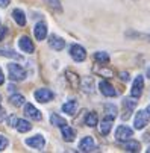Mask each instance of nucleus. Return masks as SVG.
<instances>
[{"label": "nucleus", "instance_id": "nucleus-3", "mask_svg": "<svg viewBox=\"0 0 150 153\" xmlns=\"http://www.w3.org/2000/svg\"><path fill=\"white\" fill-rule=\"evenodd\" d=\"M70 56L76 62H83L85 59H87V52H85V49L80 44H73L70 47Z\"/></svg>", "mask_w": 150, "mask_h": 153}, {"label": "nucleus", "instance_id": "nucleus-27", "mask_svg": "<svg viewBox=\"0 0 150 153\" xmlns=\"http://www.w3.org/2000/svg\"><path fill=\"white\" fill-rule=\"evenodd\" d=\"M105 112H106V117L115 118L117 117V106L114 103H106L105 105Z\"/></svg>", "mask_w": 150, "mask_h": 153}, {"label": "nucleus", "instance_id": "nucleus-40", "mask_svg": "<svg viewBox=\"0 0 150 153\" xmlns=\"http://www.w3.org/2000/svg\"><path fill=\"white\" fill-rule=\"evenodd\" d=\"M147 114H149V115H150V105H149V106H147Z\"/></svg>", "mask_w": 150, "mask_h": 153}, {"label": "nucleus", "instance_id": "nucleus-34", "mask_svg": "<svg viewBox=\"0 0 150 153\" xmlns=\"http://www.w3.org/2000/svg\"><path fill=\"white\" fill-rule=\"evenodd\" d=\"M6 27H2V26H0V41H2L3 38H5V35H6Z\"/></svg>", "mask_w": 150, "mask_h": 153}, {"label": "nucleus", "instance_id": "nucleus-32", "mask_svg": "<svg viewBox=\"0 0 150 153\" xmlns=\"http://www.w3.org/2000/svg\"><path fill=\"white\" fill-rule=\"evenodd\" d=\"M17 121H18V118H17L15 115H11V117L8 118V124H9V126H12V127H15V126H17Z\"/></svg>", "mask_w": 150, "mask_h": 153}, {"label": "nucleus", "instance_id": "nucleus-10", "mask_svg": "<svg viewBox=\"0 0 150 153\" xmlns=\"http://www.w3.org/2000/svg\"><path fill=\"white\" fill-rule=\"evenodd\" d=\"M25 115L29 117L30 120H36V121H39V120L42 118L41 112L38 111V109H36L32 103H25Z\"/></svg>", "mask_w": 150, "mask_h": 153}, {"label": "nucleus", "instance_id": "nucleus-20", "mask_svg": "<svg viewBox=\"0 0 150 153\" xmlns=\"http://www.w3.org/2000/svg\"><path fill=\"white\" fill-rule=\"evenodd\" d=\"M9 102H11V105H14V106H17V108H20V106H23L25 103H26V99H25V96H21V94H12L11 97H9Z\"/></svg>", "mask_w": 150, "mask_h": 153}, {"label": "nucleus", "instance_id": "nucleus-15", "mask_svg": "<svg viewBox=\"0 0 150 153\" xmlns=\"http://www.w3.org/2000/svg\"><path fill=\"white\" fill-rule=\"evenodd\" d=\"M61 134H62L64 141H67V143H71V141L74 140V137H76L74 130H73L68 124H65V126H62V127H61Z\"/></svg>", "mask_w": 150, "mask_h": 153}, {"label": "nucleus", "instance_id": "nucleus-9", "mask_svg": "<svg viewBox=\"0 0 150 153\" xmlns=\"http://www.w3.org/2000/svg\"><path fill=\"white\" fill-rule=\"evenodd\" d=\"M147 123H149V114H147V111H138L137 112V115H135V129H138V130H141V129H144L146 126H147Z\"/></svg>", "mask_w": 150, "mask_h": 153}, {"label": "nucleus", "instance_id": "nucleus-33", "mask_svg": "<svg viewBox=\"0 0 150 153\" xmlns=\"http://www.w3.org/2000/svg\"><path fill=\"white\" fill-rule=\"evenodd\" d=\"M120 79L124 80V82H127V80L131 79V77H129V73H127V71H121V73H120Z\"/></svg>", "mask_w": 150, "mask_h": 153}, {"label": "nucleus", "instance_id": "nucleus-39", "mask_svg": "<svg viewBox=\"0 0 150 153\" xmlns=\"http://www.w3.org/2000/svg\"><path fill=\"white\" fill-rule=\"evenodd\" d=\"M147 77L150 79V65H149V67H147Z\"/></svg>", "mask_w": 150, "mask_h": 153}, {"label": "nucleus", "instance_id": "nucleus-38", "mask_svg": "<svg viewBox=\"0 0 150 153\" xmlns=\"http://www.w3.org/2000/svg\"><path fill=\"white\" fill-rule=\"evenodd\" d=\"M8 90H9V91H14V90H15V86H14V85H9V86H8Z\"/></svg>", "mask_w": 150, "mask_h": 153}, {"label": "nucleus", "instance_id": "nucleus-12", "mask_svg": "<svg viewBox=\"0 0 150 153\" xmlns=\"http://www.w3.org/2000/svg\"><path fill=\"white\" fill-rule=\"evenodd\" d=\"M99 90H100V93H102L103 96H106V97H115V96H117V91L114 90V86H112L109 82H106V80H102V82L99 83Z\"/></svg>", "mask_w": 150, "mask_h": 153}, {"label": "nucleus", "instance_id": "nucleus-43", "mask_svg": "<svg viewBox=\"0 0 150 153\" xmlns=\"http://www.w3.org/2000/svg\"><path fill=\"white\" fill-rule=\"evenodd\" d=\"M149 41H150V35H149Z\"/></svg>", "mask_w": 150, "mask_h": 153}, {"label": "nucleus", "instance_id": "nucleus-8", "mask_svg": "<svg viewBox=\"0 0 150 153\" xmlns=\"http://www.w3.org/2000/svg\"><path fill=\"white\" fill-rule=\"evenodd\" d=\"M96 149H97V146H96V141L93 140V137H85L79 143V150L80 152H93Z\"/></svg>", "mask_w": 150, "mask_h": 153}, {"label": "nucleus", "instance_id": "nucleus-19", "mask_svg": "<svg viewBox=\"0 0 150 153\" xmlns=\"http://www.w3.org/2000/svg\"><path fill=\"white\" fill-rule=\"evenodd\" d=\"M76 108H77V102L76 100H68V102H65L62 105V111L65 112V114H74V111H76Z\"/></svg>", "mask_w": 150, "mask_h": 153}, {"label": "nucleus", "instance_id": "nucleus-16", "mask_svg": "<svg viewBox=\"0 0 150 153\" xmlns=\"http://www.w3.org/2000/svg\"><path fill=\"white\" fill-rule=\"evenodd\" d=\"M12 18L15 20V23L18 26H25L26 25V15L21 9H14L12 11Z\"/></svg>", "mask_w": 150, "mask_h": 153}, {"label": "nucleus", "instance_id": "nucleus-4", "mask_svg": "<svg viewBox=\"0 0 150 153\" xmlns=\"http://www.w3.org/2000/svg\"><path fill=\"white\" fill-rule=\"evenodd\" d=\"M134 135V130L129 127V126H118L117 130H115V140L117 141H127V140H131V137Z\"/></svg>", "mask_w": 150, "mask_h": 153}, {"label": "nucleus", "instance_id": "nucleus-28", "mask_svg": "<svg viewBox=\"0 0 150 153\" xmlns=\"http://www.w3.org/2000/svg\"><path fill=\"white\" fill-rule=\"evenodd\" d=\"M65 76H67V80L70 82V85L73 86V88H76L77 83H79V76H77L76 73L70 71V70H67V71H65Z\"/></svg>", "mask_w": 150, "mask_h": 153}, {"label": "nucleus", "instance_id": "nucleus-25", "mask_svg": "<svg viewBox=\"0 0 150 153\" xmlns=\"http://www.w3.org/2000/svg\"><path fill=\"white\" fill-rule=\"evenodd\" d=\"M50 123H52L53 126H56V127H62V126L67 124L65 118H62V117L58 115V114H52V115H50Z\"/></svg>", "mask_w": 150, "mask_h": 153}, {"label": "nucleus", "instance_id": "nucleus-30", "mask_svg": "<svg viewBox=\"0 0 150 153\" xmlns=\"http://www.w3.org/2000/svg\"><path fill=\"white\" fill-rule=\"evenodd\" d=\"M44 2L52 8V9H55V11H62V5H61V2H59V0H44Z\"/></svg>", "mask_w": 150, "mask_h": 153}, {"label": "nucleus", "instance_id": "nucleus-21", "mask_svg": "<svg viewBox=\"0 0 150 153\" xmlns=\"http://www.w3.org/2000/svg\"><path fill=\"white\" fill-rule=\"evenodd\" d=\"M0 56L12 58V59H17V61H21V59H23V56L18 55L17 52H14L12 49H0Z\"/></svg>", "mask_w": 150, "mask_h": 153}, {"label": "nucleus", "instance_id": "nucleus-26", "mask_svg": "<svg viewBox=\"0 0 150 153\" xmlns=\"http://www.w3.org/2000/svg\"><path fill=\"white\" fill-rule=\"evenodd\" d=\"M94 80H93V77H85L83 79V82H82V90L85 91V93H93L94 91Z\"/></svg>", "mask_w": 150, "mask_h": 153}, {"label": "nucleus", "instance_id": "nucleus-6", "mask_svg": "<svg viewBox=\"0 0 150 153\" xmlns=\"http://www.w3.org/2000/svg\"><path fill=\"white\" fill-rule=\"evenodd\" d=\"M18 47L21 52H25V53H33L35 52V46H33V42L29 36L23 35V36H20L18 39Z\"/></svg>", "mask_w": 150, "mask_h": 153}, {"label": "nucleus", "instance_id": "nucleus-29", "mask_svg": "<svg viewBox=\"0 0 150 153\" xmlns=\"http://www.w3.org/2000/svg\"><path fill=\"white\" fill-rule=\"evenodd\" d=\"M93 71H94L96 74H100V76L103 74L105 77H112V76H114V73H112L111 70H108V68H103V67L100 68V67H97V65H94V68H93Z\"/></svg>", "mask_w": 150, "mask_h": 153}, {"label": "nucleus", "instance_id": "nucleus-22", "mask_svg": "<svg viewBox=\"0 0 150 153\" xmlns=\"http://www.w3.org/2000/svg\"><path fill=\"white\" fill-rule=\"evenodd\" d=\"M141 146L138 141H134V140H127L124 141V150L126 152H140Z\"/></svg>", "mask_w": 150, "mask_h": 153}, {"label": "nucleus", "instance_id": "nucleus-14", "mask_svg": "<svg viewBox=\"0 0 150 153\" xmlns=\"http://www.w3.org/2000/svg\"><path fill=\"white\" fill-rule=\"evenodd\" d=\"M123 106H124V109H126V114L123 115V120H127L131 117V112L135 109V106H137V100H132V99H124L123 100Z\"/></svg>", "mask_w": 150, "mask_h": 153}, {"label": "nucleus", "instance_id": "nucleus-7", "mask_svg": "<svg viewBox=\"0 0 150 153\" xmlns=\"http://www.w3.org/2000/svg\"><path fill=\"white\" fill-rule=\"evenodd\" d=\"M25 143H26V146H29V147H32L35 150H42V149H44V146H46V140H44V137H42V135L30 137Z\"/></svg>", "mask_w": 150, "mask_h": 153}, {"label": "nucleus", "instance_id": "nucleus-17", "mask_svg": "<svg viewBox=\"0 0 150 153\" xmlns=\"http://www.w3.org/2000/svg\"><path fill=\"white\" fill-rule=\"evenodd\" d=\"M15 129L18 130L20 134H26V132H29V130L32 129V124H30L27 120H21V118H18Z\"/></svg>", "mask_w": 150, "mask_h": 153}, {"label": "nucleus", "instance_id": "nucleus-41", "mask_svg": "<svg viewBox=\"0 0 150 153\" xmlns=\"http://www.w3.org/2000/svg\"><path fill=\"white\" fill-rule=\"evenodd\" d=\"M147 152H149V153H150V147H149V149H147Z\"/></svg>", "mask_w": 150, "mask_h": 153}, {"label": "nucleus", "instance_id": "nucleus-36", "mask_svg": "<svg viewBox=\"0 0 150 153\" xmlns=\"http://www.w3.org/2000/svg\"><path fill=\"white\" fill-rule=\"evenodd\" d=\"M11 0H0V8H6Z\"/></svg>", "mask_w": 150, "mask_h": 153}, {"label": "nucleus", "instance_id": "nucleus-18", "mask_svg": "<svg viewBox=\"0 0 150 153\" xmlns=\"http://www.w3.org/2000/svg\"><path fill=\"white\" fill-rule=\"evenodd\" d=\"M112 121H114V118H111V117H106L102 121V124H100V134L102 135H108L109 134V130L112 127Z\"/></svg>", "mask_w": 150, "mask_h": 153}, {"label": "nucleus", "instance_id": "nucleus-35", "mask_svg": "<svg viewBox=\"0 0 150 153\" xmlns=\"http://www.w3.org/2000/svg\"><path fill=\"white\" fill-rule=\"evenodd\" d=\"M5 117H6V111H5V109H3L2 106H0V121H3V120H5Z\"/></svg>", "mask_w": 150, "mask_h": 153}, {"label": "nucleus", "instance_id": "nucleus-37", "mask_svg": "<svg viewBox=\"0 0 150 153\" xmlns=\"http://www.w3.org/2000/svg\"><path fill=\"white\" fill-rule=\"evenodd\" d=\"M3 82H5V74H3L2 68H0V85H3Z\"/></svg>", "mask_w": 150, "mask_h": 153}, {"label": "nucleus", "instance_id": "nucleus-11", "mask_svg": "<svg viewBox=\"0 0 150 153\" xmlns=\"http://www.w3.org/2000/svg\"><path fill=\"white\" fill-rule=\"evenodd\" d=\"M49 46H50L53 50L61 52V50L65 49V41H64L61 36H58V35H50V38H49Z\"/></svg>", "mask_w": 150, "mask_h": 153}, {"label": "nucleus", "instance_id": "nucleus-42", "mask_svg": "<svg viewBox=\"0 0 150 153\" xmlns=\"http://www.w3.org/2000/svg\"><path fill=\"white\" fill-rule=\"evenodd\" d=\"M0 102H2V96H0Z\"/></svg>", "mask_w": 150, "mask_h": 153}, {"label": "nucleus", "instance_id": "nucleus-5", "mask_svg": "<svg viewBox=\"0 0 150 153\" xmlns=\"http://www.w3.org/2000/svg\"><path fill=\"white\" fill-rule=\"evenodd\" d=\"M143 90H144V79L143 76H137L135 80H134V85H132V90H131V96L134 99H140L141 94H143Z\"/></svg>", "mask_w": 150, "mask_h": 153}, {"label": "nucleus", "instance_id": "nucleus-1", "mask_svg": "<svg viewBox=\"0 0 150 153\" xmlns=\"http://www.w3.org/2000/svg\"><path fill=\"white\" fill-rule=\"evenodd\" d=\"M8 73H9V79L11 80H15V82H20V80H25L26 79V70L21 67L18 64H8Z\"/></svg>", "mask_w": 150, "mask_h": 153}, {"label": "nucleus", "instance_id": "nucleus-24", "mask_svg": "<svg viewBox=\"0 0 150 153\" xmlns=\"http://www.w3.org/2000/svg\"><path fill=\"white\" fill-rule=\"evenodd\" d=\"M94 59H96L100 65H105V64L109 62V55L106 53V52H96V53H94Z\"/></svg>", "mask_w": 150, "mask_h": 153}, {"label": "nucleus", "instance_id": "nucleus-13", "mask_svg": "<svg viewBox=\"0 0 150 153\" xmlns=\"http://www.w3.org/2000/svg\"><path fill=\"white\" fill-rule=\"evenodd\" d=\"M33 35H35V38H36L38 41L46 39V36H47V25L42 23V21L36 23L35 27H33Z\"/></svg>", "mask_w": 150, "mask_h": 153}, {"label": "nucleus", "instance_id": "nucleus-23", "mask_svg": "<svg viewBox=\"0 0 150 153\" xmlns=\"http://www.w3.org/2000/svg\"><path fill=\"white\" fill-rule=\"evenodd\" d=\"M85 124L90 126V127H94L99 124V117L96 112H88L87 114V118H85Z\"/></svg>", "mask_w": 150, "mask_h": 153}, {"label": "nucleus", "instance_id": "nucleus-31", "mask_svg": "<svg viewBox=\"0 0 150 153\" xmlns=\"http://www.w3.org/2000/svg\"><path fill=\"white\" fill-rule=\"evenodd\" d=\"M8 146H9V140L5 135H0V152H3Z\"/></svg>", "mask_w": 150, "mask_h": 153}, {"label": "nucleus", "instance_id": "nucleus-2", "mask_svg": "<svg viewBox=\"0 0 150 153\" xmlns=\"http://www.w3.org/2000/svg\"><path fill=\"white\" fill-rule=\"evenodd\" d=\"M33 97H35V100L39 102V103H47V102H50V100L55 97V94H53V91L49 90V88H39V90H36V91L33 93Z\"/></svg>", "mask_w": 150, "mask_h": 153}]
</instances>
